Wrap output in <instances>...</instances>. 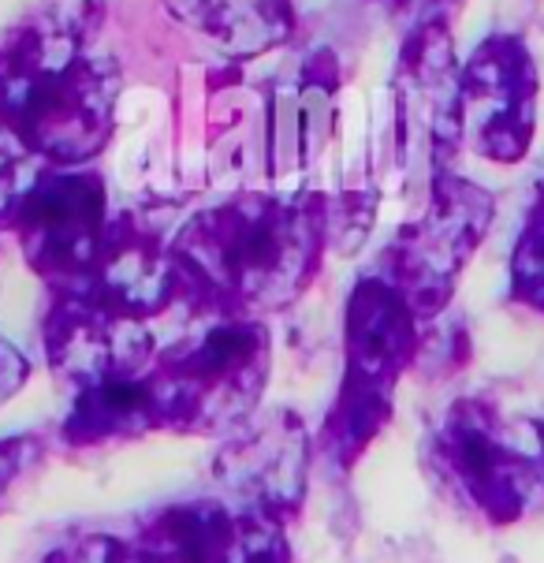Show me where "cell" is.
<instances>
[{"label": "cell", "instance_id": "obj_7", "mask_svg": "<svg viewBox=\"0 0 544 563\" xmlns=\"http://www.w3.org/2000/svg\"><path fill=\"white\" fill-rule=\"evenodd\" d=\"M537 64L526 42L492 34L463 68V139L496 165H519L537 128Z\"/></svg>", "mask_w": 544, "mask_h": 563}, {"label": "cell", "instance_id": "obj_10", "mask_svg": "<svg viewBox=\"0 0 544 563\" xmlns=\"http://www.w3.org/2000/svg\"><path fill=\"white\" fill-rule=\"evenodd\" d=\"M79 291H90L104 307L142 321L149 313L165 310L176 299V291L184 288H179L176 262L157 246V235H149L131 217L127 221L120 217L104 232L98 262H93V269Z\"/></svg>", "mask_w": 544, "mask_h": 563}, {"label": "cell", "instance_id": "obj_12", "mask_svg": "<svg viewBox=\"0 0 544 563\" xmlns=\"http://www.w3.org/2000/svg\"><path fill=\"white\" fill-rule=\"evenodd\" d=\"M332 117H336V60L318 53L307 64V79L295 82L291 98L276 101L269 112V146L280 168H299L318 157Z\"/></svg>", "mask_w": 544, "mask_h": 563}, {"label": "cell", "instance_id": "obj_8", "mask_svg": "<svg viewBox=\"0 0 544 563\" xmlns=\"http://www.w3.org/2000/svg\"><path fill=\"white\" fill-rule=\"evenodd\" d=\"M447 460L485 511L514 519L544 500V426L500 422L481 407H459L447 426Z\"/></svg>", "mask_w": 544, "mask_h": 563}, {"label": "cell", "instance_id": "obj_13", "mask_svg": "<svg viewBox=\"0 0 544 563\" xmlns=\"http://www.w3.org/2000/svg\"><path fill=\"white\" fill-rule=\"evenodd\" d=\"M8 355H12V351H8L4 343H0V358H8Z\"/></svg>", "mask_w": 544, "mask_h": 563}, {"label": "cell", "instance_id": "obj_6", "mask_svg": "<svg viewBox=\"0 0 544 563\" xmlns=\"http://www.w3.org/2000/svg\"><path fill=\"white\" fill-rule=\"evenodd\" d=\"M418 351V313L388 280H358L347 302V385L336 407V437L374 433L388 410L399 369Z\"/></svg>", "mask_w": 544, "mask_h": 563}, {"label": "cell", "instance_id": "obj_3", "mask_svg": "<svg viewBox=\"0 0 544 563\" xmlns=\"http://www.w3.org/2000/svg\"><path fill=\"white\" fill-rule=\"evenodd\" d=\"M391 101L399 161L429 190L463 146V71L444 15L422 19L407 37L391 75Z\"/></svg>", "mask_w": 544, "mask_h": 563}, {"label": "cell", "instance_id": "obj_4", "mask_svg": "<svg viewBox=\"0 0 544 563\" xmlns=\"http://www.w3.org/2000/svg\"><path fill=\"white\" fill-rule=\"evenodd\" d=\"M492 195L463 176H436L425 190V213L388 246V284L418 318H433L452 299L463 265L492 224Z\"/></svg>", "mask_w": 544, "mask_h": 563}, {"label": "cell", "instance_id": "obj_9", "mask_svg": "<svg viewBox=\"0 0 544 563\" xmlns=\"http://www.w3.org/2000/svg\"><path fill=\"white\" fill-rule=\"evenodd\" d=\"M49 362L79 388L146 374L154 340L138 318L104 307L90 291H64L60 307L45 321Z\"/></svg>", "mask_w": 544, "mask_h": 563}, {"label": "cell", "instance_id": "obj_2", "mask_svg": "<svg viewBox=\"0 0 544 563\" xmlns=\"http://www.w3.org/2000/svg\"><path fill=\"white\" fill-rule=\"evenodd\" d=\"M329 240V209L318 195H238L206 209L179 232L171 262L195 302L246 318L307 288Z\"/></svg>", "mask_w": 544, "mask_h": 563}, {"label": "cell", "instance_id": "obj_5", "mask_svg": "<svg viewBox=\"0 0 544 563\" xmlns=\"http://www.w3.org/2000/svg\"><path fill=\"white\" fill-rule=\"evenodd\" d=\"M4 224L15 228L26 262L45 280L64 291L82 288L109 232L101 176L82 165H37Z\"/></svg>", "mask_w": 544, "mask_h": 563}, {"label": "cell", "instance_id": "obj_1", "mask_svg": "<svg viewBox=\"0 0 544 563\" xmlns=\"http://www.w3.org/2000/svg\"><path fill=\"white\" fill-rule=\"evenodd\" d=\"M98 0H60L0 45V131L42 165L79 168L116 128L120 71L90 45Z\"/></svg>", "mask_w": 544, "mask_h": 563}, {"label": "cell", "instance_id": "obj_11", "mask_svg": "<svg viewBox=\"0 0 544 563\" xmlns=\"http://www.w3.org/2000/svg\"><path fill=\"white\" fill-rule=\"evenodd\" d=\"M168 12L190 31L217 42V49L254 60L295 34L291 0H165Z\"/></svg>", "mask_w": 544, "mask_h": 563}]
</instances>
